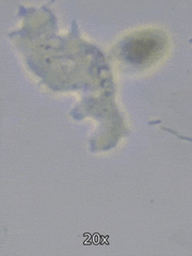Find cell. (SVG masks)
<instances>
[{
  "instance_id": "6da1fadb",
  "label": "cell",
  "mask_w": 192,
  "mask_h": 256,
  "mask_svg": "<svg viewBox=\"0 0 192 256\" xmlns=\"http://www.w3.org/2000/svg\"><path fill=\"white\" fill-rule=\"evenodd\" d=\"M159 48L158 41L150 36L134 38L125 46V56L128 61L141 64L154 57Z\"/></svg>"
}]
</instances>
